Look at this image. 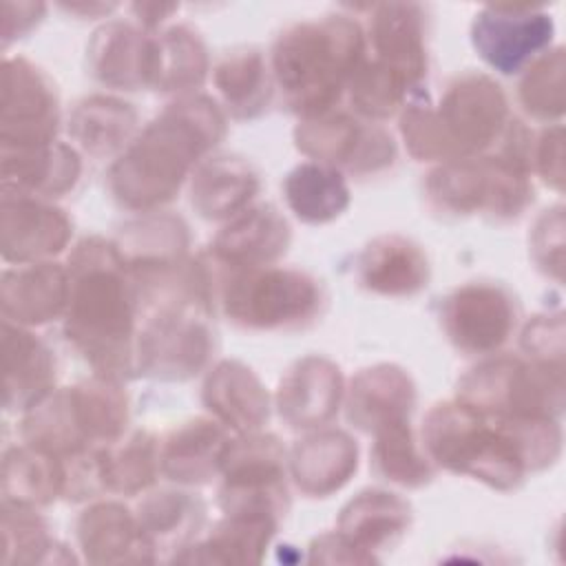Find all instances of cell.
Returning <instances> with one entry per match:
<instances>
[{
  "instance_id": "obj_33",
  "label": "cell",
  "mask_w": 566,
  "mask_h": 566,
  "mask_svg": "<svg viewBox=\"0 0 566 566\" xmlns=\"http://www.w3.org/2000/svg\"><path fill=\"white\" fill-rule=\"evenodd\" d=\"M137 111L113 95H88L69 117L71 139L91 157L122 155L135 139Z\"/></svg>"
},
{
  "instance_id": "obj_10",
  "label": "cell",
  "mask_w": 566,
  "mask_h": 566,
  "mask_svg": "<svg viewBox=\"0 0 566 566\" xmlns=\"http://www.w3.org/2000/svg\"><path fill=\"white\" fill-rule=\"evenodd\" d=\"M219 506L223 513L283 517L287 497V453L276 436L263 431L230 438L223 462Z\"/></svg>"
},
{
  "instance_id": "obj_2",
  "label": "cell",
  "mask_w": 566,
  "mask_h": 566,
  "mask_svg": "<svg viewBox=\"0 0 566 566\" xmlns=\"http://www.w3.org/2000/svg\"><path fill=\"white\" fill-rule=\"evenodd\" d=\"M69 303L64 336L97 376H135L139 292L113 239L86 237L66 261Z\"/></svg>"
},
{
  "instance_id": "obj_36",
  "label": "cell",
  "mask_w": 566,
  "mask_h": 566,
  "mask_svg": "<svg viewBox=\"0 0 566 566\" xmlns=\"http://www.w3.org/2000/svg\"><path fill=\"white\" fill-rule=\"evenodd\" d=\"M208 64V49L199 33L184 24L170 27L155 35L150 88L179 97L195 95L206 82Z\"/></svg>"
},
{
  "instance_id": "obj_49",
  "label": "cell",
  "mask_w": 566,
  "mask_h": 566,
  "mask_svg": "<svg viewBox=\"0 0 566 566\" xmlns=\"http://www.w3.org/2000/svg\"><path fill=\"white\" fill-rule=\"evenodd\" d=\"M177 9H179V4H161V2H135L130 7V11L135 13V18L144 31L157 29Z\"/></svg>"
},
{
  "instance_id": "obj_45",
  "label": "cell",
  "mask_w": 566,
  "mask_h": 566,
  "mask_svg": "<svg viewBox=\"0 0 566 566\" xmlns=\"http://www.w3.org/2000/svg\"><path fill=\"white\" fill-rule=\"evenodd\" d=\"M520 347L526 358L546 363V365H564V318L562 314H539L526 323L522 329Z\"/></svg>"
},
{
  "instance_id": "obj_26",
  "label": "cell",
  "mask_w": 566,
  "mask_h": 566,
  "mask_svg": "<svg viewBox=\"0 0 566 566\" xmlns=\"http://www.w3.org/2000/svg\"><path fill=\"white\" fill-rule=\"evenodd\" d=\"M77 542L91 564L157 562L137 515L119 502H97L77 517Z\"/></svg>"
},
{
  "instance_id": "obj_43",
  "label": "cell",
  "mask_w": 566,
  "mask_h": 566,
  "mask_svg": "<svg viewBox=\"0 0 566 566\" xmlns=\"http://www.w3.org/2000/svg\"><path fill=\"white\" fill-rule=\"evenodd\" d=\"M564 49L555 46L535 57L520 80V102L524 111L542 122L559 124L564 115Z\"/></svg>"
},
{
  "instance_id": "obj_42",
  "label": "cell",
  "mask_w": 566,
  "mask_h": 566,
  "mask_svg": "<svg viewBox=\"0 0 566 566\" xmlns=\"http://www.w3.org/2000/svg\"><path fill=\"white\" fill-rule=\"evenodd\" d=\"M55 553L64 546L51 537L46 522L29 506L2 504V562L4 564H51L62 562Z\"/></svg>"
},
{
  "instance_id": "obj_19",
  "label": "cell",
  "mask_w": 566,
  "mask_h": 566,
  "mask_svg": "<svg viewBox=\"0 0 566 566\" xmlns=\"http://www.w3.org/2000/svg\"><path fill=\"white\" fill-rule=\"evenodd\" d=\"M155 35L142 27L113 20L102 24L86 44L91 75L111 88L137 91L153 82Z\"/></svg>"
},
{
  "instance_id": "obj_15",
  "label": "cell",
  "mask_w": 566,
  "mask_h": 566,
  "mask_svg": "<svg viewBox=\"0 0 566 566\" xmlns=\"http://www.w3.org/2000/svg\"><path fill=\"white\" fill-rule=\"evenodd\" d=\"M2 259L7 263H40L64 252L73 223L46 199L2 190Z\"/></svg>"
},
{
  "instance_id": "obj_11",
  "label": "cell",
  "mask_w": 566,
  "mask_h": 566,
  "mask_svg": "<svg viewBox=\"0 0 566 566\" xmlns=\"http://www.w3.org/2000/svg\"><path fill=\"white\" fill-rule=\"evenodd\" d=\"M294 144L312 161L358 177L382 172L396 161L391 135L345 111L303 117L294 128Z\"/></svg>"
},
{
  "instance_id": "obj_1",
  "label": "cell",
  "mask_w": 566,
  "mask_h": 566,
  "mask_svg": "<svg viewBox=\"0 0 566 566\" xmlns=\"http://www.w3.org/2000/svg\"><path fill=\"white\" fill-rule=\"evenodd\" d=\"M420 433L433 464L497 491H513L528 473L553 467L564 440L555 418L493 416L458 398L433 405Z\"/></svg>"
},
{
  "instance_id": "obj_13",
  "label": "cell",
  "mask_w": 566,
  "mask_h": 566,
  "mask_svg": "<svg viewBox=\"0 0 566 566\" xmlns=\"http://www.w3.org/2000/svg\"><path fill=\"white\" fill-rule=\"evenodd\" d=\"M555 22L531 4H484L471 22V44L497 73L513 75L551 49Z\"/></svg>"
},
{
  "instance_id": "obj_37",
  "label": "cell",
  "mask_w": 566,
  "mask_h": 566,
  "mask_svg": "<svg viewBox=\"0 0 566 566\" xmlns=\"http://www.w3.org/2000/svg\"><path fill=\"white\" fill-rule=\"evenodd\" d=\"M64 462L29 444L13 447L2 462V504L46 506L64 495Z\"/></svg>"
},
{
  "instance_id": "obj_34",
  "label": "cell",
  "mask_w": 566,
  "mask_h": 566,
  "mask_svg": "<svg viewBox=\"0 0 566 566\" xmlns=\"http://www.w3.org/2000/svg\"><path fill=\"white\" fill-rule=\"evenodd\" d=\"M226 113L234 119H256L274 95V77L259 49H237L228 53L212 73Z\"/></svg>"
},
{
  "instance_id": "obj_17",
  "label": "cell",
  "mask_w": 566,
  "mask_h": 566,
  "mask_svg": "<svg viewBox=\"0 0 566 566\" xmlns=\"http://www.w3.org/2000/svg\"><path fill=\"white\" fill-rule=\"evenodd\" d=\"M345 382L340 367L325 356L296 360L279 380L276 409L292 429H321L340 409Z\"/></svg>"
},
{
  "instance_id": "obj_3",
  "label": "cell",
  "mask_w": 566,
  "mask_h": 566,
  "mask_svg": "<svg viewBox=\"0 0 566 566\" xmlns=\"http://www.w3.org/2000/svg\"><path fill=\"white\" fill-rule=\"evenodd\" d=\"M226 128V113L214 99L177 97L113 161V199L135 212H157L177 197L186 177L223 139Z\"/></svg>"
},
{
  "instance_id": "obj_18",
  "label": "cell",
  "mask_w": 566,
  "mask_h": 566,
  "mask_svg": "<svg viewBox=\"0 0 566 566\" xmlns=\"http://www.w3.org/2000/svg\"><path fill=\"white\" fill-rule=\"evenodd\" d=\"M290 241L285 217L272 203H259L232 217L214 237L210 252L226 270H250L279 261Z\"/></svg>"
},
{
  "instance_id": "obj_25",
  "label": "cell",
  "mask_w": 566,
  "mask_h": 566,
  "mask_svg": "<svg viewBox=\"0 0 566 566\" xmlns=\"http://www.w3.org/2000/svg\"><path fill=\"white\" fill-rule=\"evenodd\" d=\"M356 274L365 290L400 298L424 290L431 268L424 250L416 241L402 234H380L358 254Z\"/></svg>"
},
{
  "instance_id": "obj_16",
  "label": "cell",
  "mask_w": 566,
  "mask_h": 566,
  "mask_svg": "<svg viewBox=\"0 0 566 566\" xmlns=\"http://www.w3.org/2000/svg\"><path fill=\"white\" fill-rule=\"evenodd\" d=\"M374 60L400 75L413 91L429 69L427 13L416 2H382L371 7L369 33Z\"/></svg>"
},
{
  "instance_id": "obj_4",
  "label": "cell",
  "mask_w": 566,
  "mask_h": 566,
  "mask_svg": "<svg viewBox=\"0 0 566 566\" xmlns=\"http://www.w3.org/2000/svg\"><path fill=\"white\" fill-rule=\"evenodd\" d=\"M365 53V29L352 15L336 13L279 33L270 69L285 106L303 119L334 111Z\"/></svg>"
},
{
  "instance_id": "obj_41",
  "label": "cell",
  "mask_w": 566,
  "mask_h": 566,
  "mask_svg": "<svg viewBox=\"0 0 566 566\" xmlns=\"http://www.w3.org/2000/svg\"><path fill=\"white\" fill-rule=\"evenodd\" d=\"M352 108L365 119H387L420 91H413L400 75L365 57L347 86Z\"/></svg>"
},
{
  "instance_id": "obj_46",
  "label": "cell",
  "mask_w": 566,
  "mask_h": 566,
  "mask_svg": "<svg viewBox=\"0 0 566 566\" xmlns=\"http://www.w3.org/2000/svg\"><path fill=\"white\" fill-rule=\"evenodd\" d=\"M533 168L539 172V177L546 186L562 192V186H564V128H562V124H551L535 139Z\"/></svg>"
},
{
  "instance_id": "obj_31",
  "label": "cell",
  "mask_w": 566,
  "mask_h": 566,
  "mask_svg": "<svg viewBox=\"0 0 566 566\" xmlns=\"http://www.w3.org/2000/svg\"><path fill=\"white\" fill-rule=\"evenodd\" d=\"M279 517L254 513H223V520L210 535L195 546H186L172 562L199 564H252L261 562L272 535L279 528Z\"/></svg>"
},
{
  "instance_id": "obj_40",
  "label": "cell",
  "mask_w": 566,
  "mask_h": 566,
  "mask_svg": "<svg viewBox=\"0 0 566 566\" xmlns=\"http://www.w3.org/2000/svg\"><path fill=\"white\" fill-rule=\"evenodd\" d=\"M102 469L106 493L137 495L153 486L161 473L159 440L148 431H135L119 444H106Z\"/></svg>"
},
{
  "instance_id": "obj_20",
  "label": "cell",
  "mask_w": 566,
  "mask_h": 566,
  "mask_svg": "<svg viewBox=\"0 0 566 566\" xmlns=\"http://www.w3.org/2000/svg\"><path fill=\"white\" fill-rule=\"evenodd\" d=\"M347 420L363 433L411 418L416 407V385L411 376L389 363L360 369L345 389Z\"/></svg>"
},
{
  "instance_id": "obj_39",
  "label": "cell",
  "mask_w": 566,
  "mask_h": 566,
  "mask_svg": "<svg viewBox=\"0 0 566 566\" xmlns=\"http://www.w3.org/2000/svg\"><path fill=\"white\" fill-rule=\"evenodd\" d=\"M369 458L378 478L405 489H420L433 478V462L418 444L409 420L378 429Z\"/></svg>"
},
{
  "instance_id": "obj_14",
  "label": "cell",
  "mask_w": 566,
  "mask_h": 566,
  "mask_svg": "<svg viewBox=\"0 0 566 566\" xmlns=\"http://www.w3.org/2000/svg\"><path fill=\"white\" fill-rule=\"evenodd\" d=\"M60 102L49 75L27 57L2 62L0 146H44L57 139Z\"/></svg>"
},
{
  "instance_id": "obj_24",
  "label": "cell",
  "mask_w": 566,
  "mask_h": 566,
  "mask_svg": "<svg viewBox=\"0 0 566 566\" xmlns=\"http://www.w3.org/2000/svg\"><path fill=\"white\" fill-rule=\"evenodd\" d=\"M203 407L228 431H261L270 418V396L259 376L239 360H219L201 387Z\"/></svg>"
},
{
  "instance_id": "obj_22",
  "label": "cell",
  "mask_w": 566,
  "mask_h": 566,
  "mask_svg": "<svg viewBox=\"0 0 566 566\" xmlns=\"http://www.w3.org/2000/svg\"><path fill=\"white\" fill-rule=\"evenodd\" d=\"M2 190L38 199H55L73 190L82 161L73 146L51 142L44 146H0Z\"/></svg>"
},
{
  "instance_id": "obj_12",
  "label": "cell",
  "mask_w": 566,
  "mask_h": 566,
  "mask_svg": "<svg viewBox=\"0 0 566 566\" xmlns=\"http://www.w3.org/2000/svg\"><path fill=\"white\" fill-rule=\"evenodd\" d=\"M440 325L458 352L467 356L497 354L517 325V303L500 283L471 281L444 296Z\"/></svg>"
},
{
  "instance_id": "obj_35",
  "label": "cell",
  "mask_w": 566,
  "mask_h": 566,
  "mask_svg": "<svg viewBox=\"0 0 566 566\" xmlns=\"http://www.w3.org/2000/svg\"><path fill=\"white\" fill-rule=\"evenodd\" d=\"M137 522L157 559L161 551L181 553L197 537L206 506L199 497L184 491H159L146 495L137 506Z\"/></svg>"
},
{
  "instance_id": "obj_38",
  "label": "cell",
  "mask_w": 566,
  "mask_h": 566,
  "mask_svg": "<svg viewBox=\"0 0 566 566\" xmlns=\"http://www.w3.org/2000/svg\"><path fill=\"white\" fill-rule=\"evenodd\" d=\"M283 195L294 217L312 226L338 219L352 201L343 172L318 161L292 168L283 181Z\"/></svg>"
},
{
  "instance_id": "obj_44",
  "label": "cell",
  "mask_w": 566,
  "mask_h": 566,
  "mask_svg": "<svg viewBox=\"0 0 566 566\" xmlns=\"http://www.w3.org/2000/svg\"><path fill=\"white\" fill-rule=\"evenodd\" d=\"M531 254L544 274L562 279L564 256V208L544 210L531 232Z\"/></svg>"
},
{
  "instance_id": "obj_5",
  "label": "cell",
  "mask_w": 566,
  "mask_h": 566,
  "mask_svg": "<svg viewBox=\"0 0 566 566\" xmlns=\"http://www.w3.org/2000/svg\"><path fill=\"white\" fill-rule=\"evenodd\" d=\"M509 99L502 86L478 71L455 75L438 102L422 93L411 97L400 115V135L418 161H455L484 155L504 133Z\"/></svg>"
},
{
  "instance_id": "obj_29",
  "label": "cell",
  "mask_w": 566,
  "mask_h": 566,
  "mask_svg": "<svg viewBox=\"0 0 566 566\" xmlns=\"http://www.w3.org/2000/svg\"><path fill=\"white\" fill-rule=\"evenodd\" d=\"M228 429L214 418H195L159 442L161 473L179 484H206L221 473Z\"/></svg>"
},
{
  "instance_id": "obj_6",
  "label": "cell",
  "mask_w": 566,
  "mask_h": 566,
  "mask_svg": "<svg viewBox=\"0 0 566 566\" xmlns=\"http://www.w3.org/2000/svg\"><path fill=\"white\" fill-rule=\"evenodd\" d=\"M533 133L511 119L493 153L447 161L429 172L424 181L429 206L453 217L475 212L500 221L520 217L533 201Z\"/></svg>"
},
{
  "instance_id": "obj_30",
  "label": "cell",
  "mask_w": 566,
  "mask_h": 566,
  "mask_svg": "<svg viewBox=\"0 0 566 566\" xmlns=\"http://www.w3.org/2000/svg\"><path fill=\"white\" fill-rule=\"evenodd\" d=\"M411 526V506L405 497L382 489H365L354 495L338 515V533L356 548L376 557L391 548ZM378 559V557H376Z\"/></svg>"
},
{
  "instance_id": "obj_21",
  "label": "cell",
  "mask_w": 566,
  "mask_h": 566,
  "mask_svg": "<svg viewBox=\"0 0 566 566\" xmlns=\"http://www.w3.org/2000/svg\"><path fill=\"white\" fill-rule=\"evenodd\" d=\"M4 321L33 327L64 318L69 303V272L55 261L24 263L4 270L0 283Z\"/></svg>"
},
{
  "instance_id": "obj_32",
  "label": "cell",
  "mask_w": 566,
  "mask_h": 566,
  "mask_svg": "<svg viewBox=\"0 0 566 566\" xmlns=\"http://www.w3.org/2000/svg\"><path fill=\"white\" fill-rule=\"evenodd\" d=\"M113 241L126 268L139 274L188 259L190 234L179 217L157 210L126 223Z\"/></svg>"
},
{
  "instance_id": "obj_23",
  "label": "cell",
  "mask_w": 566,
  "mask_h": 566,
  "mask_svg": "<svg viewBox=\"0 0 566 566\" xmlns=\"http://www.w3.org/2000/svg\"><path fill=\"white\" fill-rule=\"evenodd\" d=\"M358 469V444L340 429H312L296 440L287 455V471L307 497H327L340 491Z\"/></svg>"
},
{
  "instance_id": "obj_9",
  "label": "cell",
  "mask_w": 566,
  "mask_h": 566,
  "mask_svg": "<svg viewBox=\"0 0 566 566\" xmlns=\"http://www.w3.org/2000/svg\"><path fill=\"white\" fill-rule=\"evenodd\" d=\"M564 389V365L495 356L458 380L455 398L493 416L559 420L566 405Z\"/></svg>"
},
{
  "instance_id": "obj_27",
  "label": "cell",
  "mask_w": 566,
  "mask_h": 566,
  "mask_svg": "<svg viewBox=\"0 0 566 566\" xmlns=\"http://www.w3.org/2000/svg\"><path fill=\"white\" fill-rule=\"evenodd\" d=\"M261 188L250 161L234 155L206 157L190 177V203L208 221H230L245 208Z\"/></svg>"
},
{
  "instance_id": "obj_50",
  "label": "cell",
  "mask_w": 566,
  "mask_h": 566,
  "mask_svg": "<svg viewBox=\"0 0 566 566\" xmlns=\"http://www.w3.org/2000/svg\"><path fill=\"white\" fill-rule=\"evenodd\" d=\"M62 9H66V11H71V13H88V18H97V15H102V13H111L113 9H117V4H113V2H80V4H62Z\"/></svg>"
},
{
  "instance_id": "obj_7",
  "label": "cell",
  "mask_w": 566,
  "mask_h": 566,
  "mask_svg": "<svg viewBox=\"0 0 566 566\" xmlns=\"http://www.w3.org/2000/svg\"><path fill=\"white\" fill-rule=\"evenodd\" d=\"M128 424V396L119 380L93 376L73 387L53 389L24 411V444L69 458L91 447L117 442Z\"/></svg>"
},
{
  "instance_id": "obj_48",
  "label": "cell",
  "mask_w": 566,
  "mask_h": 566,
  "mask_svg": "<svg viewBox=\"0 0 566 566\" xmlns=\"http://www.w3.org/2000/svg\"><path fill=\"white\" fill-rule=\"evenodd\" d=\"M46 13L42 2H2V42L9 44L15 38H24L35 29Z\"/></svg>"
},
{
  "instance_id": "obj_28",
  "label": "cell",
  "mask_w": 566,
  "mask_h": 566,
  "mask_svg": "<svg viewBox=\"0 0 566 566\" xmlns=\"http://www.w3.org/2000/svg\"><path fill=\"white\" fill-rule=\"evenodd\" d=\"M4 360V407L27 411L53 391L55 356L27 327L2 323Z\"/></svg>"
},
{
  "instance_id": "obj_47",
  "label": "cell",
  "mask_w": 566,
  "mask_h": 566,
  "mask_svg": "<svg viewBox=\"0 0 566 566\" xmlns=\"http://www.w3.org/2000/svg\"><path fill=\"white\" fill-rule=\"evenodd\" d=\"M310 562L321 564H369L378 562L369 553L356 548L343 533H323L310 544Z\"/></svg>"
},
{
  "instance_id": "obj_8",
  "label": "cell",
  "mask_w": 566,
  "mask_h": 566,
  "mask_svg": "<svg viewBox=\"0 0 566 566\" xmlns=\"http://www.w3.org/2000/svg\"><path fill=\"white\" fill-rule=\"evenodd\" d=\"M325 303L321 283L294 268L228 270L221 307L230 323L250 332L296 329L312 323Z\"/></svg>"
}]
</instances>
